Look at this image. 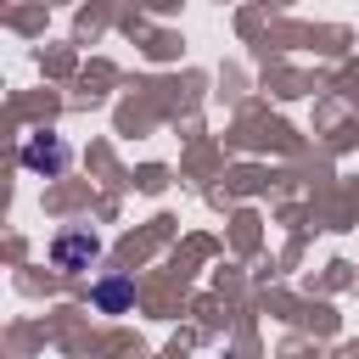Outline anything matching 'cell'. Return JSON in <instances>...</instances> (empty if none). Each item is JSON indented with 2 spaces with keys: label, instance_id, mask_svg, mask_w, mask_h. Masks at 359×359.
<instances>
[{
  "label": "cell",
  "instance_id": "1",
  "mask_svg": "<svg viewBox=\"0 0 359 359\" xmlns=\"http://www.w3.org/2000/svg\"><path fill=\"white\" fill-rule=\"evenodd\" d=\"M22 163L28 168H45V174H62L67 168V146L62 140H28L22 146Z\"/></svg>",
  "mask_w": 359,
  "mask_h": 359
},
{
  "label": "cell",
  "instance_id": "2",
  "mask_svg": "<svg viewBox=\"0 0 359 359\" xmlns=\"http://www.w3.org/2000/svg\"><path fill=\"white\" fill-rule=\"evenodd\" d=\"M95 258V236H62L56 241V264L62 269H79V264H90Z\"/></svg>",
  "mask_w": 359,
  "mask_h": 359
},
{
  "label": "cell",
  "instance_id": "3",
  "mask_svg": "<svg viewBox=\"0 0 359 359\" xmlns=\"http://www.w3.org/2000/svg\"><path fill=\"white\" fill-rule=\"evenodd\" d=\"M123 297H129V286H123V280H118V286H107V292H101V303H107V309H118V303H123Z\"/></svg>",
  "mask_w": 359,
  "mask_h": 359
}]
</instances>
